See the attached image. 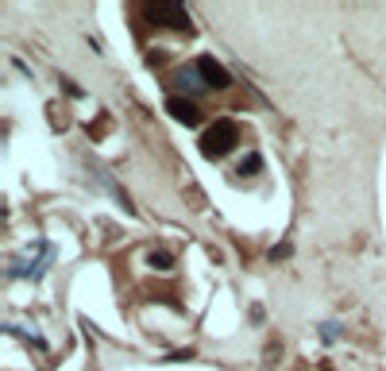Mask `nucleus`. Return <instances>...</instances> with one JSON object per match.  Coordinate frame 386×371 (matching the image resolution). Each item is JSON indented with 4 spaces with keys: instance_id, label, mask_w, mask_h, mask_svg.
Here are the masks:
<instances>
[{
    "instance_id": "f257e3e1",
    "label": "nucleus",
    "mask_w": 386,
    "mask_h": 371,
    "mask_svg": "<svg viewBox=\"0 0 386 371\" xmlns=\"http://www.w3.org/2000/svg\"><path fill=\"white\" fill-rule=\"evenodd\" d=\"M236 143H240V128L232 120H217L201 131V151L209 159H224L228 151H236Z\"/></svg>"
},
{
    "instance_id": "f03ea898",
    "label": "nucleus",
    "mask_w": 386,
    "mask_h": 371,
    "mask_svg": "<svg viewBox=\"0 0 386 371\" xmlns=\"http://www.w3.org/2000/svg\"><path fill=\"white\" fill-rule=\"evenodd\" d=\"M143 16L159 28H170V31H190V12L178 4H143Z\"/></svg>"
},
{
    "instance_id": "7ed1b4c3",
    "label": "nucleus",
    "mask_w": 386,
    "mask_h": 371,
    "mask_svg": "<svg viewBox=\"0 0 386 371\" xmlns=\"http://www.w3.org/2000/svg\"><path fill=\"white\" fill-rule=\"evenodd\" d=\"M197 73H201V81L209 89H228V86H232V73H228L217 59H209V54H201V59H197Z\"/></svg>"
},
{
    "instance_id": "20e7f679",
    "label": "nucleus",
    "mask_w": 386,
    "mask_h": 371,
    "mask_svg": "<svg viewBox=\"0 0 386 371\" xmlns=\"http://www.w3.org/2000/svg\"><path fill=\"white\" fill-rule=\"evenodd\" d=\"M167 112H170V117H174L178 124H190V128H193L197 120H201L197 105H193V101H186V97H170V101H167Z\"/></svg>"
},
{
    "instance_id": "39448f33",
    "label": "nucleus",
    "mask_w": 386,
    "mask_h": 371,
    "mask_svg": "<svg viewBox=\"0 0 386 371\" xmlns=\"http://www.w3.org/2000/svg\"><path fill=\"white\" fill-rule=\"evenodd\" d=\"M47 263H51V247H47V252L39 255V259H23V263H12V275H16V278H39V271H43Z\"/></svg>"
},
{
    "instance_id": "423d86ee",
    "label": "nucleus",
    "mask_w": 386,
    "mask_h": 371,
    "mask_svg": "<svg viewBox=\"0 0 386 371\" xmlns=\"http://www.w3.org/2000/svg\"><path fill=\"white\" fill-rule=\"evenodd\" d=\"M151 263H155V267H170V255H167V252H155Z\"/></svg>"
},
{
    "instance_id": "0eeeda50",
    "label": "nucleus",
    "mask_w": 386,
    "mask_h": 371,
    "mask_svg": "<svg viewBox=\"0 0 386 371\" xmlns=\"http://www.w3.org/2000/svg\"><path fill=\"white\" fill-rule=\"evenodd\" d=\"M248 170H251V175H255V170H259V155H251V159L243 163V175H248Z\"/></svg>"
}]
</instances>
